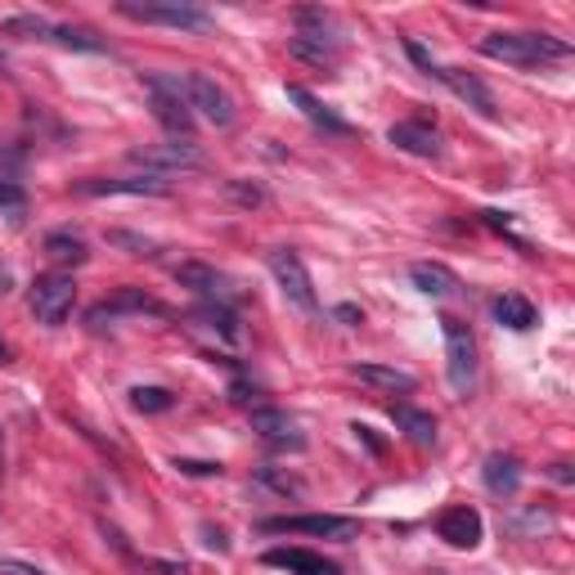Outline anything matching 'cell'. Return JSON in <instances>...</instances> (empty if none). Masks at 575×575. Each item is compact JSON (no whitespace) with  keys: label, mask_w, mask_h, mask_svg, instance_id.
<instances>
[{"label":"cell","mask_w":575,"mask_h":575,"mask_svg":"<svg viewBox=\"0 0 575 575\" xmlns=\"http://www.w3.org/2000/svg\"><path fill=\"white\" fill-rule=\"evenodd\" d=\"M481 55L485 59H500L513 68H536V63H558L571 55L566 40L544 36V32H490L481 40Z\"/></svg>","instance_id":"6da1fadb"},{"label":"cell","mask_w":575,"mask_h":575,"mask_svg":"<svg viewBox=\"0 0 575 575\" xmlns=\"http://www.w3.org/2000/svg\"><path fill=\"white\" fill-rule=\"evenodd\" d=\"M140 81H144V91H149L153 117L172 131V140H193V113H189V99H185V77L140 72Z\"/></svg>","instance_id":"7a4b0ae2"},{"label":"cell","mask_w":575,"mask_h":575,"mask_svg":"<svg viewBox=\"0 0 575 575\" xmlns=\"http://www.w3.org/2000/svg\"><path fill=\"white\" fill-rule=\"evenodd\" d=\"M261 536H324V540H360L355 517H333V513H293V517H261Z\"/></svg>","instance_id":"3957f363"},{"label":"cell","mask_w":575,"mask_h":575,"mask_svg":"<svg viewBox=\"0 0 575 575\" xmlns=\"http://www.w3.org/2000/svg\"><path fill=\"white\" fill-rule=\"evenodd\" d=\"M131 162L144 167V176H172V172H202L208 153L198 149V140H162V144L131 149Z\"/></svg>","instance_id":"277c9868"},{"label":"cell","mask_w":575,"mask_h":575,"mask_svg":"<svg viewBox=\"0 0 575 575\" xmlns=\"http://www.w3.org/2000/svg\"><path fill=\"white\" fill-rule=\"evenodd\" d=\"M445 328V374H449V387L459 396L472 391L477 383V342H472V328L463 319H441Z\"/></svg>","instance_id":"5b68a950"},{"label":"cell","mask_w":575,"mask_h":575,"mask_svg":"<svg viewBox=\"0 0 575 575\" xmlns=\"http://www.w3.org/2000/svg\"><path fill=\"white\" fill-rule=\"evenodd\" d=\"M117 14H127V19H136V23L180 27V32H212V14H202L198 5H185V0H149V5H136V0H121Z\"/></svg>","instance_id":"8992f818"},{"label":"cell","mask_w":575,"mask_h":575,"mask_svg":"<svg viewBox=\"0 0 575 575\" xmlns=\"http://www.w3.org/2000/svg\"><path fill=\"white\" fill-rule=\"evenodd\" d=\"M266 261H270L274 283L283 288V297L293 302L297 310L315 315V310H319V297H315V283H310V274H306L302 257H297L293 248H270V253H266Z\"/></svg>","instance_id":"52a82bcc"},{"label":"cell","mask_w":575,"mask_h":575,"mask_svg":"<svg viewBox=\"0 0 575 575\" xmlns=\"http://www.w3.org/2000/svg\"><path fill=\"white\" fill-rule=\"evenodd\" d=\"M72 302H77V283L72 274H40L32 283V315L46 324V328H59L68 315H72Z\"/></svg>","instance_id":"ba28073f"},{"label":"cell","mask_w":575,"mask_h":575,"mask_svg":"<svg viewBox=\"0 0 575 575\" xmlns=\"http://www.w3.org/2000/svg\"><path fill=\"white\" fill-rule=\"evenodd\" d=\"M185 99H189V113H202L212 127H234V99L216 77L185 72Z\"/></svg>","instance_id":"9c48e42d"},{"label":"cell","mask_w":575,"mask_h":575,"mask_svg":"<svg viewBox=\"0 0 575 575\" xmlns=\"http://www.w3.org/2000/svg\"><path fill=\"white\" fill-rule=\"evenodd\" d=\"M176 283L189 288V293H198V297H208L212 306H230V302L238 297V293H234V283H230L221 270L202 266V261H185V266L176 270Z\"/></svg>","instance_id":"30bf717a"},{"label":"cell","mask_w":575,"mask_h":575,"mask_svg":"<svg viewBox=\"0 0 575 575\" xmlns=\"http://www.w3.org/2000/svg\"><path fill=\"white\" fill-rule=\"evenodd\" d=\"M432 77H441L449 91H455L468 108H477L481 117H500V104H495V91L485 86V81L477 72H463V68H436Z\"/></svg>","instance_id":"8fae6325"},{"label":"cell","mask_w":575,"mask_h":575,"mask_svg":"<svg viewBox=\"0 0 575 575\" xmlns=\"http://www.w3.org/2000/svg\"><path fill=\"white\" fill-rule=\"evenodd\" d=\"M436 536L445 544H455V549H477L481 536H485V526H481V513L468 508V504H455V508H445L436 517Z\"/></svg>","instance_id":"7c38bea8"},{"label":"cell","mask_w":575,"mask_h":575,"mask_svg":"<svg viewBox=\"0 0 575 575\" xmlns=\"http://www.w3.org/2000/svg\"><path fill=\"white\" fill-rule=\"evenodd\" d=\"M77 193H127V198H167L162 176H113V180H77Z\"/></svg>","instance_id":"4fadbf2b"},{"label":"cell","mask_w":575,"mask_h":575,"mask_svg":"<svg viewBox=\"0 0 575 575\" xmlns=\"http://www.w3.org/2000/svg\"><path fill=\"white\" fill-rule=\"evenodd\" d=\"M162 315V306L149 297V293H140V288H121V293L117 297H108V302H99V306H91V328H104V319L113 324L117 315Z\"/></svg>","instance_id":"5bb4252c"},{"label":"cell","mask_w":575,"mask_h":575,"mask_svg":"<svg viewBox=\"0 0 575 575\" xmlns=\"http://www.w3.org/2000/svg\"><path fill=\"white\" fill-rule=\"evenodd\" d=\"M253 432L261 436V441H270V445H283V449H302L306 441H302V432H297V423L283 414V409H270V404H257L253 409Z\"/></svg>","instance_id":"9a60e30c"},{"label":"cell","mask_w":575,"mask_h":575,"mask_svg":"<svg viewBox=\"0 0 575 575\" xmlns=\"http://www.w3.org/2000/svg\"><path fill=\"white\" fill-rule=\"evenodd\" d=\"M261 562L288 571V575H342L338 562H328L324 553H310V549H270Z\"/></svg>","instance_id":"2e32d148"},{"label":"cell","mask_w":575,"mask_h":575,"mask_svg":"<svg viewBox=\"0 0 575 575\" xmlns=\"http://www.w3.org/2000/svg\"><path fill=\"white\" fill-rule=\"evenodd\" d=\"M387 140L404 153H414V157H441V136L427 127V121H396L387 131Z\"/></svg>","instance_id":"e0dca14e"},{"label":"cell","mask_w":575,"mask_h":575,"mask_svg":"<svg viewBox=\"0 0 575 575\" xmlns=\"http://www.w3.org/2000/svg\"><path fill=\"white\" fill-rule=\"evenodd\" d=\"M409 279H414L419 293L427 297H455L459 293V274L441 266V261H419V266H409Z\"/></svg>","instance_id":"ac0fdd59"},{"label":"cell","mask_w":575,"mask_h":575,"mask_svg":"<svg viewBox=\"0 0 575 575\" xmlns=\"http://www.w3.org/2000/svg\"><path fill=\"white\" fill-rule=\"evenodd\" d=\"M391 419H396V427L414 441V445H436V419L432 414H423V409H414V404H391Z\"/></svg>","instance_id":"d6986e66"},{"label":"cell","mask_w":575,"mask_h":575,"mask_svg":"<svg viewBox=\"0 0 575 575\" xmlns=\"http://www.w3.org/2000/svg\"><path fill=\"white\" fill-rule=\"evenodd\" d=\"M351 374H355L360 383L383 387V391H414V387H419L414 374H404V368H391V364H355Z\"/></svg>","instance_id":"ffe728a7"},{"label":"cell","mask_w":575,"mask_h":575,"mask_svg":"<svg viewBox=\"0 0 575 575\" xmlns=\"http://www.w3.org/2000/svg\"><path fill=\"white\" fill-rule=\"evenodd\" d=\"M485 485H490V495H517L521 463L513 455H490L485 459Z\"/></svg>","instance_id":"44dd1931"},{"label":"cell","mask_w":575,"mask_h":575,"mask_svg":"<svg viewBox=\"0 0 575 575\" xmlns=\"http://www.w3.org/2000/svg\"><path fill=\"white\" fill-rule=\"evenodd\" d=\"M288 99H293V104H297V108H302V113H306V117L315 121V127L333 131V136H347V131H351L347 121H342L338 113H328V108H324V104H319V99H315V95H310L306 86H288Z\"/></svg>","instance_id":"7402d4cb"},{"label":"cell","mask_w":575,"mask_h":575,"mask_svg":"<svg viewBox=\"0 0 575 575\" xmlns=\"http://www.w3.org/2000/svg\"><path fill=\"white\" fill-rule=\"evenodd\" d=\"M46 257L59 261V266H81L91 253H86V238H81V234H72V230H55V234H46Z\"/></svg>","instance_id":"603a6c76"},{"label":"cell","mask_w":575,"mask_h":575,"mask_svg":"<svg viewBox=\"0 0 575 575\" xmlns=\"http://www.w3.org/2000/svg\"><path fill=\"white\" fill-rule=\"evenodd\" d=\"M495 319L504 328H513V333H526V328L536 324V306H530L521 293H504V297H495Z\"/></svg>","instance_id":"cb8c5ba5"},{"label":"cell","mask_w":575,"mask_h":575,"mask_svg":"<svg viewBox=\"0 0 575 575\" xmlns=\"http://www.w3.org/2000/svg\"><path fill=\"white\" fill-rule=\"evenodd\" d=\"M50 40L63 46V50H86V55H104L108 50V40H99L86 27H50Z\"/></svg>","instance_id":"d4e9b609"},{"label":"cell","mask_w":575,"mask_h":575,"mask_svg":"<svg viewBox=\"0 0 575 575\" xmlns=\"http://www.w3.org/2000/svg\"><path fill=\"white\" fill-rule=\"evenodd\" d=\"M293 50L297 59H310V63H333V36H293Z\"/></svg>","instance_id":"484cf974"},{"label":"cell","mask_w":575,"mask_h":575,"mask_svg":"<svg viewBox=\"0 0 575 575\" xmlns=\"http://www.w3.org/2000/svg\"><path fill=\"white\" fill-rule=\"evenodd\" d=\"M131 404L140 409V414H167V409L176 404V396L167 387H136L131 391Z\"/></svg>","instance_id":"4316f807"},{"label":"cell","mask_w":575,"mask_h":575,"mask_svg":"<svg viewBox=\"0 0 575 575\" xmlns=\"http://www.w3.org/2000/svg\"><path fill=\"white\" fill-rule=\"evenodd\" d=\"M50 27L55 23H46V19H32V14H23V19H5L0 23V36H19V40H50Z\"/></svg>","instance_id":"83f0119b"},{"label":"cell","mask_w":575,"mask_h":575,"mask_svg":"<svg viewBox=\"0 0 575 575\" xmlns=\"http://www.w3.org/2000/svg\"><path fill=\"white\" fill-rule=\"evenodd\" d=\"M198 319L208 324V328H216V333H221L225 342H238V319H234L230 306H212V302H208V306L198 310Z\"/></svg>","instance_id":"f1b7e54d"},{"label":"cell","mask_w":575,"mask_h":575,"mask_svg":"<svg viewBox=\"0 0 575 575\" xmlns=\"http://www.w3.org/2000/svg\"><path fill=\"white\" fill-rule=\"evenodd\" d=\"M108 243L113 248H127L131 257H157V243L153 238H140L131 230H108Z\"/></svg>","instance_id":"f546056e"},{"label":"cell","mask_w":575,"mask_h":575,"mask_svg":"<svg viewBox=\"0 0 575 575\" xmlns=\"http://www.w3.org/2000/svg\"><path fill=\"white\" fill-rule=\"evenodd\" d=\"M257 481H261V485H270L274 495H283V500H302V490H306L297 477H283V472H274V468H261V472H257Z\"/></svg>","instance_id":"4dcf8cb0"},{"label":"cell","mask_w":575,"mask_h":575,"mask_svg":"<svg viewBox=\"0 0 575 575\" xmlns=\"http://www.w3.org/2000/svg\"><path fill=\"white\" fill-rule=\"evenodd\" d=\"M23 208H27V193L14 180H0V212H14L19 216Z\"/></svg>","instance_id":"1f68e13d"},{"label":"cell","mask_w":575,"mask_h":575,"mask_svg":"<svg viewBox=\"0 0 575 575\" xmlns=\"http://www.w3.org/2000/svg\"><path fill=\"white\" fill-rule=\"evenodd\" d=\"M198 536H202V549H212V553H225V549H230L225 530H221V526H212V521H202V526H198Z\"/></svg>","instance_id":"d6a6232c"},{"label":"cell","mask_w":575,"mask_h":575,"mask_svg":"<svg viewBox=\"0 0 575 575\" xmlns=\"http://www.w3.org/2000/svg\"><path fill=\"white\" fill-rule=\"evenodd\" d=\"M185 477H221V463H202V459H176Z\"/></svg>","instance_id":"836d02e7"},{"label":"cell","mask_w":575,"mask_h":575,"mask_svg":"<svg viewBox=\"0 0 575 575\" xmlns=\"http://www.w3.org/2000/svg\"><path fill=\"white\" fill-rule=\"evenodd\" d=\"M0 575H46V571L32 562H19V558H0Z\"/></svg>","instance_id":"e575fe53"},{"label":"cell","mask_w":575,"mask_h":575,"mask_svg":"<svg viewBox=\"0 0 575 575\" xmlns=\"http://www.w3.org/2000/svg\"><path fill=\"white\" fill-rule=\"evenodd\" d=\"M404 50H409V59H414L419 68H427V72H436V63H432V55L419 46V40H404Z\"/></svg>","instance_id":"d590c367"},{"label":"cell","mask_w":575,"mask_h":575,"mask_svg":"<svg viewBox=\"0 0 575 575\" xmlns=\"http://www.w3.org/2000/svg\"><path fill=\"white\" fill-rule=\"evenodd\" d=\"M230 193H234L238 202H261V189H257V185L248 189V185H238V180H230Z\"/></svg>","instance_id":"8d00e7d4"},{"label":"cell","mask_w":575,"mask_h":575,"mask_svg":"<svg viewBox=\"0 0 575 575\" xmlns=\"http://www.w3.org/2000/svg\"><path fill=\"white\" fill-rule=\"evenodd\" d=\"M351 432H355V436H360V441H364V445H368V449H374V455H383V441H378V436H374V427H360V423H355V427H351Z\"/></svg>","instance_id":"74e56055"},{"label":"cell","mask_w":575,"mask_h":575,"mask_svg":"<svg viewBox=\"0 0 575 575\" xmlns=\"http://www.w3.org/2000/svg\"><path fill=\"white\" fill-rule=\"evenodd\" d=\"M549 477H553V481H562V485H571V481H575L571 463H553V468H549Z\"/></svg>","instance_id":"f35d334b"},{"label":"cell","mask_w":575,"mask_h":575,"mask_svg":"<svg viewBox=\"0 0 575 575\" xmlns=\"http://www.w3.org/2000/svg\"><path fill=\"white\" fill-rule=\"evenodd\" d=\"M333 315H338V319H347V324H355V319H360V310H355V306H338Z\"/></svg>","instance_id":"ab89813d"},{"label":"cell","mask_w":575,"mask_h":575,"mask_svg":"<svg viewBox=\"0 0 575 575\" xmlns=\"http://www.w3.org/2000/svg\"><path fill=\"white\" fill-rule=\"evenodd\" d=\"M0 293H10V270L0 266Z\"/></svg>","instance_id":"60d3db41"},{"label":"cell","mask_w":575,"mask_h":575,"mask_svg":"<svg viewBox=\"0 0 575 575\" xmlns=\"http://www.w3.org/2000/svg\"><path fill=\"white\" fill-rule=\"evenodd\" d=\"M5 360H10V347H5V342H0V364H5Z\"/></svg>","instance_id":"b9f144b4"},{"label":"cell","mask_w":575,"mask_h":575,"mask_svg":"<svg viewBox=\"0 0 575 575\" xmlns=\"http://www.w3.org/2000/svg\"><path fill=\"white\" fill-rule=\"evenodd\" d=\"M432 575H449V571H432Z\"/></svg>","instance_id":"7bdbcfd3"}]
</instances>
